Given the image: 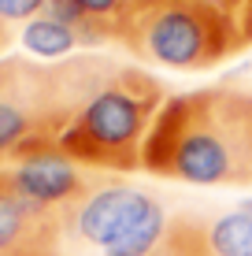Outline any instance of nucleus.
<instances>
[{"label": "nucleus", "mask_w": 252, "mask_h": 256, "mask_svg": "<svg viewBox=\"0 0 252 256\" xmlns=\"http://www.w3.org/2000/svg\"><path fill=\"white\" fill-rule=\"evenodd\" d=\"M156 256H215V252H208V245H204V223L201 219L178 216L175 223H167V234H163Z\"/></svg>", "instance_id": "9b49d317"}, {"label": "nucleus", "mask_w": 252, "mask_h": 256, "mask_svg": "<svg viewBox=\"0 0 252 256\" xmlns=\"http://www.w3.org/2000/svg\"><path fill=\"white\" fill-rule=\"evenodd\" d=\"M141 4L145 0H74L78 19H82V41H123Z\"/></svg>", "instance_id": "0eeeda50"}, {"label": "nucleus", "mask_w": 252, "mask_h": 256, "mask_svg": "<svg viewBox=\"0 0 252 256\" xmlns=\"http://www.w3.org/2000/svg\"><path fill=\"white\" fill-rule=\"evenodd\" d=\"M182 4H193L201 12L215 15V19H223L238 34L241 45L245 48L252 45V0H182Z\"/></svg>", "instance_id": "f8f14e48"}, {"label": "nucleus", "mask_w": 252, "mask_h": 256, "mask_svg": "<svg viewBox=\"0 0 252 256\" xmlns=\"http://www.w3.org/2000/svg\"><path fill=\"white\" fill-rule=\"evenodd\" d=\"M156 204L149 193L134 186H100L74 208V230L85 242L108 249L115 238H123L137 219Z\"/></svg>", "instance_id": "423d86ee"}, {"label": "nucleus", "mask_w": 252, "mask_h": 256, "mask_svg": "<svg viewBox=\"0 0 252 256\" xmlns=\"http://www.w3.org/2000/svg\"><path fill=\"white\" fill-rule=\"evenodd\" d=\"M7 45V30H4V19H0V48Z\"/></svg>", "instance_id": "4468645a"}, {"label": "nucleus", "mask_w": 252, "mask_h": 256, "mask_svg": "<svg viewBox=\"0 0 252 256\" xmlns=\"http://www.w3.org/2000/svg\"><path fill=\"white\" fill-rule=\"evenodd\" d=\"M56 242L59 212L26 200L0 171V256H56Z\"/></svg>", "instance_id": "20e7f679"}, {"label": "nucleus", "mask_w": 252, "mask_h": 256, "mask_svg": "<svg viewBox=\"0 0 252 256\" xmlns=\"http://www.w3.org/2000/svg\"><path fill=\"white\" fill-rule=\"evenodd\" d=\"M48 8V0H0V19L4 22H19V19H37Z\"/></svg>", "instance_id": "ddd939ff"}, {"label": "nucleus", "mask_w": 252, "mask_h": 256, "mask_svg": "<svg viewBox=\"0 0 252 256\" xmlns=\"http://www.w3.org/2000/svg\"><path fill=\"white\" fill-rule=\"evenodd\" d=\"M204 245L215 256H252V216L227 212V216L204 223Z\"/></svg>", "instance_id": "1a4fd4ad"}, {"label": "nucleus", "mask_w": 252, "mask_h": 256, "mask_svg": "<svg viewBox=\"0 0 252 256\" xmlns=\"http://www.w3.org/2000/svg\"><path fill=\"white\" fill-rule=\"evenodd\" d=\"M78 45H82L78 30L59 22V19H52V15H37V19H30L22 26V48L37 60H63Z\"/></svg>", "instance_id": "6e6552de"}, {"label": "nucleus", "mask_w": 252, "mask_h": 256, "mask_svg": "<svg viewBox=\"0 0 252 256\" xmlns=\"http://www.w3.org/2000/svg\"><path fill=\"white\" fill-rule=\"evenodd\" d=\"M241 212H249V216H252V197H249V200H241Z\"/></svg>", "instance_id": "2eb2a0df"}, {"label": "nucleus", "mask_w": 252, "mask_h": 256, "mask_svg": "<svg viewBox=\"0 0 252 256\" xmlns=\"http://www.w3.org/2000/svg\"><path fill=\"white\" fill-rule=\"evenodd\" d=\"M123 45L149 64L175 70H204L245 48L223 19L182 0H145L126 26Z\"/></svg>", "instance_id": "7ed1b4c3"}, {"label": "nucleus", "mask_w": 252, "mask_h": 256, "mask_svg": "<svg viewBox=\"0 0 252 256\" xmlns=\"http://www.w3.org/2000/svg\"><path fill=\"white\" fill-rule=\"evenodd\" d=\"M163 234H167V216H163L160 204H152L123 238H115V242L104 249V256H152L160 249Z\"/></svg>", "instance_id": "9d476101"}, {"label": "nucleus", "mask_w": 252, "mask_h": 256, "mask_svg": "<svg viewBox=\"0 0 252 256\" xmlns=\"http://www.w3.org/2000/svg\"><path fill=\"white\" fill-rule=\"evenodd\" d=\"M7 174H11L15 190L41 208L82 204L93 193L85 174H82V164H74L59 148H41V152L22 156V160H15V167Z\"/></svg>", "instance_id": "39448f33"}, {"label": "nucleus", "mask_w": 252, "mask_h": 256, "mask_svg": "<svg viewBox=\"0 0 252 256\" xmlns=\"http://www.w3.org/2000/svg\"><path fill=\"white\" fill-rule=\"evenodd\" d=\"M141 171L189 186H252V90L204 86L167 96Z\"/></svg>", "instance_id": "f257e3e1"}, {"label": "nucleus", "mask_w": 252, "mask_h": 256, "mask_svg": "<svg viewBox=\"0 0 252 256\" xmlns=\"http://www.w3.org/2000/svg\"><path fill=\"white\" fill-rule=\"evenodd\" d=\"M163 104V82L137 67H119L67 122L56 148L100 171H141L145 141Z\"/></svg>", "instance_id": "f03ea898"}]
</instances>
